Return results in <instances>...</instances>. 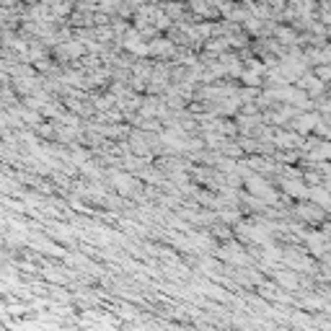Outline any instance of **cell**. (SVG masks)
<instances>
[{
	"label": "cell",
	"instance_id": "1",
	"mask_svg": "<svg viewBox=\"0 0 331 331\" xmlns=\"http://www.w3.org/2000/svg\"><path fill=\"white\" fill-rule=\"evenodd\" d=\"M246 186H248V192H251V194L262 197V199H274L272 186H269L264 179H259V176H251V174H248V176H246Z\"/></svg>",
	"mask_w": 331,
	"mask_h": 331
},
{
	"label": "cell",
	"instance_id": "2",
	"mask_svg": "<svg viewBox=\"0 0 331 331\" xmlns=\"http://www.w3.org/2000/svg\"><path fill=\"white\" fill-rule=\"evenodd\" d=\"M321 117L318 114H298L293 117V127L298 129V132H313V129L318 127Z\"/></svg>",
	"mask_w": 331,
	"mask_h": 331
},
{
	"label": "cell",
	"instance_id": "3",
	"mask_svg": "<svg viewBox=\"0 0 331 331\" xmlns=\"http://www.w3.org/2000/svg\"><path fill=\"white\" fill-rule=\"evenodd\" d=\"M285 189H287V194H293V197H310V189L303 186L300 181H285Z\"/></svg>",
	"mask_w": 331,
	"mask_h": 331
},
{
	"label": "cell",
	"instance_id": "4",
	"mask_svg": "<svg viewBox=\"0 0 331 331\" xmlns=\"http://www.w3.org/2000/svg\"><path fill=\"white\" fill-rule=\"evenodd\" d=\"M150 52H153V55H171L174 52V44L166 42V39H155V42L150 44Z\"/></svg>",
	"mask_w": 331,
	"mask_h": 331
},
{
	"label": "cell",
	"instance_id": "5",
	"mask_svg": "<svg viewBox=\"0 0 331 331\" xmlns=\"http://www.w3.org/2000/svg\"><path fill=\"white\" fill-rule=\"evenodd\" d=\"M298 212L303 215L305 220H313V223H316V220H321V210H318V205H300Z\"/></svg>",
	"mask_w": 331,
	"mask_h": 331
},
{
	"label": "cell",
	"instance_id": "6",
	"mask_svg": "<svg viewBox=\"0 0 331 331\" xmlns=\"http://www.w3.org/2000/svg\"><path fill=\"white\" fill-rule=\"evenodd\" d=\"M277 279H279V285H285V287H290V290H295L298 287V277L293 274V272H279V269H277Z\"/></svg>",
	"mask_w": 331,
	"mask_h": 331
},
{
	"label": "cell",
	"instance_id": "7",
	"mask_svg": "<svg viewBox=\"0 0 331 331\" xmlns=\"http://www.w3.org/2000/svg\"><path fill=\"white\" fill-rule=\"evenodd\" d=\"M114 184H117L119 192H124V194H129V192H132V186H135V181L129 176H119V174H114Z\"/></svg>",
	"mask_w": 331,
	"mask_h": 331
},
{
	"label": "cell",
	"instance_id": "8",
	"mask_svg": "<svg viewBox=\"0 0 331 331\" xmlns=\"http://www.w3.org/2000/svg\"><path fill=\"white\" fill-rule=\"evenodd\" d=\"M316 75H318L321 80H331V62H324V67L316 70Z\"/></svg>",
	"mask_w": 331,
	"mask_h": 331
}]
</instances>
